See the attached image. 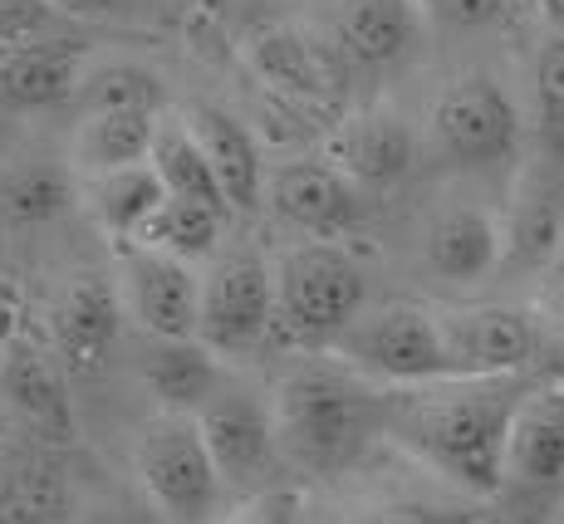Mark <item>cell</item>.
Instances as JSON below:
<instances>
[{
    "label": "cell",
    "instance_id": "cell-28",
    "mask_svg": "<svg viewBox=\"0 0 564 524\" xmlns=\"http://www.w3.org/2000/svg\"><path fill=\"white\" fill-rule=\"evenodd\" d=\"M530 157L564 177V40L545 35L530 59Z\"/></svg>",
    "mask_w": 564,
    "mask_h": 524
},
{
    "label": "cell",
    "instance_id": "cell-12",
    "mask_svg": "<svg viewBox=\"0 0 564 524\" xmlns=\"http://www.w3.org/2000/svg\"><path fill=\"white\" fill-rule=\"evenodd\" d=\"M69 368L45 338L10 334L0 348V412L15 422L25 441L40 446H74V397Z\"/></svg>",
    "mask_w": 564,
    "mask_h": 524
},
{
    "label": "cell",
    "instance_id": "cell-23",
    "mask_svg": "<svg viewBox=\"0 0 564 524\" xmlns=\"http://www.w3.org/2000/svg\"><path fill=\"white\" fill-rule=\"evenodd\" d=\"M79 211V172L69 157H6L0 167V231L6 236H35L59 226L64 216Z\"/></svg>",
    "mask_w": 564,
    "mask_h": 524
},
{
    "label": "cell",
    "instance_id": "cell-5",
    "mask_svg": "<svg viewBox=\"0 0 564 524\" xmlns=\"http://www.w3.org/2000/svg\"><path fill=\"white\" fill-rule=\"evenodd\" d=\"M427 143L457 172L520 167V157L530 148V118L496 74L471 69L432 94Z\"/></svg>",
    "mask_w": 564,
    "mask_h": 524
},
{
    "label": "cell",
    "instance_id": "cell-1",
    "mask_svg": "<svg viewBox=\"0 0 564 524\" xmlns=\"http://www.w3.org/2000/svg\"><path fill=\"white\" fill-rule=\"evenodd\" d=\"M535 373L516 378H437L417 387H388L383 441L442 476L452 490L491 505L506 461V436Z\"/></svg>",
    "mask_w": 564,
    "mask_h": 524
},
{
    "label": "cell",
    "instance_id": "cell-30",
    "mask_svg": "<svg viewBox=\"0 0 564 524\" xmlns=\"http://www.w3.org/2000/svg\"><path fill=\"white\" fill-rule=\"evenodd\" d=\"M148 167L158 172V182H162V192L167 196H187V201H206V206L231 211L226 196H221V182H216L212 162H206V152H202L197 138H192L187 123H167V118H162Z\"/></svg>",
    "mask_w": 564,
    "mask_h": 524
},
{
    "label": "cell",
    "instance_id": "cell-17",
    "mask_svg": "<svg viewBox=\"0 0 564 524\" xmlns=\"http://www.w3.org/2000/svg\"><path fill=\"white\" fill-rule=\"evenodd\" d=\"M324 162L354 182L359 192H388L417 167V133L393 108H349L324 128Z\"/></svg>",
    "mask_w": 564,
    "mask_h": 524
},
{
    "label": "cell",
    "instance_id": "cell-2",
    "mask_svg": "<svg viewBox=\"0 0 564 524\" xmlns=\"http://www.w3.org/2000/svg\"><path fill=\"white\" fill-rule=\"evenodd\" d=\"M285 466L300 480H339L383 441L388 387L334 353H295L270 382Z\"/></svg>",
    "mask_w": 564,
    "mask_h": 524
},
{
    "label": "cell",
    "instance_id": "cell-19",
    "mask_svg": "<svg viewBox=\"0 0 564 524\" xmlns=\"http://www.w3.org/2000/svg\"><path fill=\"white\" fill-rule=\"evenodd\" d=\"M506 221V270L501 275L540 280L564 250V177L540 162H520L511 196L501 206Z\"/></svg>",
    "mask_w": 564,
    "mask_h": 524
},
{
    "label": "cell",
    "instance_id": "cell-18",
    "mask_svg": "<svg viewBox=\"0 0 564 524\" xmlns=\"http://www.w3.org/2000/svg\"><path fill=\"white\" fill-rule=\"evenodd\" d=\"M123 299L113 275H74V285L59 290V299L45 314V343L59 353L69 373H99L108 353L123 338Z\"/></svg>",
    "mask_w": 564,
    "mask_h": 524
},
{
    "label": "cell",
    "instance_id": "cell-40",
    "mask_svg": "<svg viewBox=\"0 0 564 524\" xmlns=\"http://www.w3.org/2000/svg\"><path fill=\"white\" fill-rule=\"evenodd\" d=\"M511 6L520 10V15H525V10H535V6H540V0H511Z\"/></svg>",
    "mask_w": 564,
    "mask_h": 524
},
{
    "label": "cell",
    "instance_id": "cell-22",
    "mask_svg": "<svg viewBox=\"0 0 564 524\" xmlns=\"http://www.w3.org/2000/svg\"><path fill=\"white\" fill-rule=\"evenodd\" d=\"M182 123H187L192 138L202 143L231 216L260 211V206H265L270 167H265V152H260V138L251 133V123H246L241 113H231L226 103H192Z\"/></svg>",
    "mask_w": 564,
    "mask_h": 524
},
{
    "label": "cell",
    "instance_id": "cell-35",
    "mask_svg": "<svg viewBox=\"0 0 564 524\" xmlns=\"http://www.w3.org/2000/svg\"><path fill=\"white\" fill-rule=\"evenodd\" d=\"M69 25H153L162 0H50Z\"/></svg>",
    "mask_w": 564,
    "mask_h": 524
},
{
    "label": "cell",
    "instance_id": "cell-20",
    "mask_svg": "<svg viewBox=\"0 0 564 524\" xmlns=\"http://www.w3.org/2000/svg\"><path fill=\"white\" fill-rule=\"evenodd\" d=\"M354 74H398L427 40L417 0H339L329 25Z\"/></svg>",
    "mask_w": 564,
    "mask_h": 524
},
{
    "label": "cell",
    "instance_id": "cell-14",
    "mask_svg": "<svg viewBox=\"0 0 564 524\" xmlns=\"http://www.w3.org/2000/svg\"><path fill=\"white\" fill-rule=\"evenodd\" d=\"M89 485L69 446L0 441V524H79Z\"/></svg>",
    "mask_w": 564,
    "mask_h": 524
},
{
    "label": "cell",
    "instance_id": "cell-11",
    "mask_svg": "<svg viewBox=\"0 0 564 524\" xmlns=\"http://www.w3.org/2000/svg\"><path fill=\"white\" fill-rule=\"evenodd\" d=\"M442 314V343H447L452 378H516L535 373L545 348L550 319L525 304H447Z\"/></svg>",
    "mask_w": 564,
    "mask_h": 524
},
{
    "label": "cell",
    "instance_id": "cell-36",
    "mask_svg": "<svg viewBox=\"0 0 564 524\" xmlns=\"http://www.w3.org/2000/svg\"><path fill=\"white\" fill-rule=\"evenodd\" d=\"M79 524H167V520H162L138 490L108 485V490H89Z\"/></svg>",
    "mask_w": 564,
    "mask_h": 524
},
{
    "label": "cell",
    "instance_id": "cell-37",
    "mask_svg": "<svg viewBox=\"0 0 564 524\" xmlns=\"http://www.w3.org/2000/svg\"><path fill=\"white\" fill-rule=\"evenodd\" d=\"M540 314L550 324H564V250L550 260V270L540 275Z\"/></svg>",
    "mask_w": 564,
    "mask_h": 524
},
{
    "label": "cell",
    "instance_id": "cell-8",
    "mask_svg": "<svg viewBox=\"0 0 564 524\" xmlns=\"http://www.w3.org/2000/svg\"><path fill=\"white\" fill-rule=\"evenodd\" d=\"M202 343L226 363L256 358L265 348H290L280 334L275 255L256 245H226L202 270Z\"/></svg>",
    "mask_w": 564,
    "mask_h": 524
},
{
    "label": "cell",
    "instance_id": "cell-27",
    "mask_svg": "<svg viewBox=\"0 0 564 524\" xmlns=\"http://www.w3.org/2000/svg\"><path fill=\"white\" fill-rule=\"evenodd\" d=\"M226 226H231V211H221V206L187 201V196H167V201L148 216V226L138 231L133 245L206 270L226 250Z\"/></svg>",
    "mask_w": 564,
    "mask_h": 524
},
{
    "label": "cell",
    "instance_id": "cell-21",
    "mask_svg": "<svg viewBox=\"0 0 564 524\" xmlns=\"http://www.w3.org/2000/svg\"><path fill=\"white\" fill-rule=\"evenodd\" d=\"M133 378L153 397V412H182L197 417L206 402L231 378V363L202 343V338H148L138 334Z\"/></svg>",
    "mask_w": 564,
    "mask_h": 524
},
{
    "label": "cell",
    "instance_id": "cell-7",
    "mask_svg": "<svg viewBox=\"0 0 564 524\" xmlns=\"http://www.w3.org/2000/svg\"><path fill=\"white\" fill-rule=\"evenodd\" d=\"M491 510L501 524H564V382H535L520 402Z\"/></svg>",
    "mask_w": 564,
    "mask_h": 524
},
{
    "label": "cell",
    "instance_id": "cell-29",
    "mask_svg": "<svg viewBox=\"0 0 564 524\" xmlns=\"http://www.w3.org/2000/svg\"><path fill=\"white\" fill-rule=\"evenodd\" d=\"M167 103V84L158 69L133 59H108V64H89L84 84L74 94V118L79 113H123V108H143V113H162Z\"/></svg>",
    "mask_w": 564,
    "mask_h": 524
},
{
    "label": "cell",
    "instance_id": "cell-41",
    "mask_svg": "<svg viewBox=\"0 0 564 524\" xmlns=\"http://www.w3.org/2000/svg\"><path fill=\"white\" fill-rule=\"evenodd\" d=\"M6 157H10V152H6V148H0V167H6Z\"/></svg>",
    "mask_w": 564,
    "mask_h": 524
},
{
    "label": "cell",
    "instance_id": "cell-33",
    "mask_svg": "<svg viewBox=\"0 0 564 524\" xmlns=\"http://www.w3.org/2000/svg\"><path fill=\"white\" fill-rule=\"evenodd\" d=\"M344 524H501L496 510H462V505H422V500H393V505L359 510Z\"/></svg>",
    "mask_w": 564,
    "mask_h": 524
},
{
    "label": "cell",
    "instance_id": "cell-38",
    "mask_svg": "<svg viewBox=\"0 0 564 524\" xmlns=\"http://www.w3.org/2000/svg\"><path fill=\"white\" fill-rule=\"evenodd\" d=\"M540 382H564V324H550L545 348H540V363H535Z\"/></svg>",
    "mask_w": 564,
    "mask_h": 524
},
{
    "label": "cell",
    "instance_id": "cell-39",
    "mask_svg": "<svg viewBox=\"0 0 564 524\" xmlns=\"http://www.w3.org/2000/svg\"><path fill=\"white\" fill-rule=\"evenodd\" d=\"M535 15H540V25H545V35L564 40V0H540Z\"/></svg>",
    "mask_w": 564,
    "mask_h": 524
},
{
    "label": "cell",
    "instance_id": "cell-3",
    "mask_svg": "<svg viewBox=\"0 0 564 524\" xmlns=\"http://www.w3.org/2000/svg\"><path fill=\"white\" fill-rule=\"evenodd\" d=\"M280 334L300 353H329L368 309V270L344 240H295L275 255Z\"/></svg>",
    "mask_w": 564,
    "mask_h": 524
},
{
    "label": "cell",
    "instance_id": "cell-10",
    "mask_svg": "<svg viewBox=\"0 0 564 524\" xmlns=\"http://www.w3.org/2000/svg\"><path fill=\"white\" fill-rule=\"evenodd\" d=\"M339 363L364 373L378 387H417V382L452 378L442 314L422 299H383L368 304L329 348Z\"/></svg>",
    "mask_w": 564,
    "mask_h": 524
},
{
    "label": "cell",
    "instance_id": "cell-42",
    "mask_svg": "<svg viewBox=\"0 0 564 524\" xmlns=\"http://www.w3.org/2000/svg\"><path fill=\"white\" fill-rule=\"evenodd\" d=\"M182 6H206V0H182Z\"/></svg>",
    "mask_w": 564,
    "mask_h": 524
},
{
    "label": "cell",
    "instance_id": "cell-31",
    "mask_svg": "<svg viewBox=\"0 0 564 524\" xmlns=\"http://www.w3.org/2000/svg\"><path fill=\"white\" fill-rule=\"evenodd\" d=\"M69 20L50 0H0V50H35V45H74Z\"/></svg>",
    "mask_w": 564,
    "mask_h": 524
},
{
    "label": "cell",
    "instance_id": "cell-13",
    "mask_svg": "<svg viewBox=\"0 0 564 524\" xmlns=\"http://www.w3.org/2000/svg\"><path fill=\"white\" fill-rule=\"evenodd\" d=\"M118 299L138 334L197 338L202 334V270L143 245H118Z\"/></svg>",
    "mask_w": 564,
    "mask_h": 524
},
{
    "label": "cell",
    "instance_id": "cell-16",
    "mask_svg": "<svg viewBox=\"0 0 564 524\" xmlns=\"http://www.w3.org/2000/svg\"><path fill=\"white\" fill-rule=\"evenodd\" d=\"M265 206L305 240H349L364 221V192L324 157H285L265 177Z\"/></svg>",
    "mask_w": 564,
    "mask_h": 524
},
{
    "label": "cell",
    "instance_id": "cell-15",
    "mask_svg": "<svg viewBox=\"0 0 564 524\" xmlns=\"http://www.w3.org/2000/svg\"><path fill=\"white\" fill-rule=\"evenodd\" d=\"M417 260L432 280L452 290H476L506 270V221L496 206L447 201L427 216L417 236Z\"/></svg>",
    "mask_w": 564,
    "mask_h": 524
},
{
    "label": "cell",
    "instance_id": "cell-34",
    "mask_svg": "<svg viewBox=\"0 0 564 524\" xmlns=\"http://www.w3.org/2000/svg\"><path fill=\"white\" fill-rule=\"evenodd\" d=\"M216 524H305V490L280 485V490H265V495L231 500Z\"/></svg>",
    "mask_w": 564,
    "mask_h": 524
},
{
    "label": "cell",
    "instance_id": "cell-25",
    "mask_svg": "<svg viewBox=\"0 0 564 524\" xmlns=\"http://www.w3.org/2000/svg\"><path fill=\"white\" fill-rule=\"evenodd\" d=\"M162 113H143V108H123V113H79L69 128V167L79 172V182L108 177V172L148 167L158 143Z\"/></svg>",
    "mask_w": 564,
    "mask_h": 524
},
{
    "label": "cell",
    "instance_id": "cell-24",
    "mask_svg": "<svg viewBox=\"0 0 564 524\" xmlns=\"http://www.w3.org/2000/svg\"><path fill=\"white\" fill-rule=\"evenodd\" d=\"M84 69H89L84 45L0 50V113H45V108L74 103Z\"/></svg>",
    "mask_w": 564,
    "mask_h": 524
},
{
    "label": "cell",
    "instance_id": "cell-26",
    "mask_svg": "<svg viewBox=\"0 0 564 524\" xmlns=\"http://www.w3.org/2000/svg\"><path fill=\"white\" fill-rule=\"evenodd\" d=\"M167 201L158 172L153 167H128V172H108V177L79 182V211L89 216L113 245H133L138 231L148 226V216Z\"/></svg>",
    "mask_w": 564,
    "mask_h": 524
},
{
    "label": "cell",
    "instance_id": "cell-9",
    "mask_svg": "<svg viewBox=\"0 0 564 524\" xmlns=\"http://www.w3.org/2000/svg\"><path fill=\"white\" fill-rule=\"evenodd\" d=\"M197 427L206 436V451H212L231 500L295 485V476L285 466V446H280L270 387L231 373L221 382V392L197 412Z\"/></svg>",
    "mask_w": 564,
    "mask_h": 524
},
{
    "label": "cell",
    "instance_id": "cell-4",
    "mask_svg": "<svg viewBox=\"0 0 564 524\" xmlns=\"http://www.w3.org/2000/svg\"><path fill=\"white\" fill-rule=\"evenodd\" d=\"M241 64L265 89V98L305 118H324V128L349 113L354 69L329 30L300 25V20H265L241 35Z\"/></svg>",
    "mask_w": 564,
    "mask_h": 524
},
{
    "label": "cell",
    "instance_id": "cell-6",
    "mask_svg": "<svg viewBox=\"0 0 564 524\" xmlns=\"http://www.w3.org/2000/svg\"><path fill=\"white\" fill-rule=\"evenodd\" d=\"M133 490L167 524H216L231 505L197 417L153 412L133 432Z\"/></svg>",
    "mask_w": 564,
    "mask_h": 524
},
{
    "label": "cell",
    "instance_id": "cell-32",
    "mask_svg": "<svg viewBox=\"0 0 564 524\" xmlns=\"http://www.w3.org/2000/svg\"><path fill=\"white\" fill-rule=\"evenodd\" d=\"M417 6L427 30H447V35H486L520 15L511 0H417Z\"/></svg>",
    "mask_w": 564,
    "mask_h": 524
}]
</instances>
